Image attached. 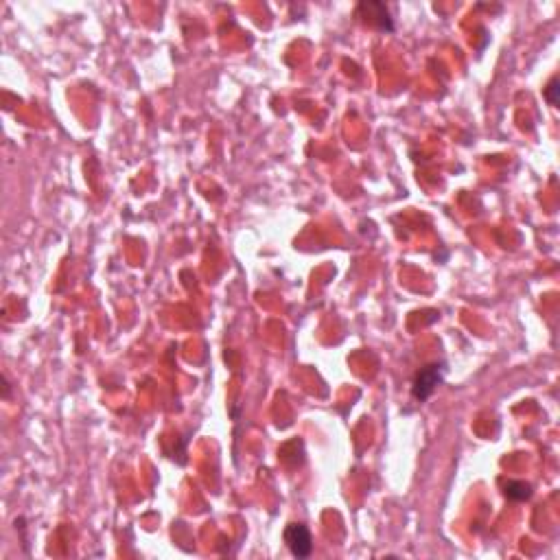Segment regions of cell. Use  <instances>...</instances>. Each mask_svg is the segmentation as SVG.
<instances>
[{
	"label": "cell",
	"mask_w": 560,
	"mask_h": 560,
	"mask_svg": "<svg viewBox=\"0 0 560 560\" xmlns=\"http://www.w3.org/2000/svg\"><path fill=\"white\" fill-rule=\"evenodd\" d=\"M443 372H445L443 364H431L416 372L414 381H412V396L416 401H427L435 392V388L443 383Z\"/></svg>",
	"instance_id": "obj_1"
},
{
	"label": "cell",
	"mask_w": 560,
	"mask_h": 560,
	"mask_svg": "<svg viewBox=\"0 0 560 560\" xmlns=\"http://www.w3.org/2000/svg\"><path fill=\"white\" fill-rule=\"evenodd\" d=\"M285 543L289 547V552L295 558H309L313 552V538L307 526L303 523H289L285 530Z\"/></svg>",
	"instance_id": "obj_2"
},
{
	"label": "cell",
	"mask_w": 560,
	"mask_h": 560,
	"mask_svg": "<svg viewBox=\"0 0 560 560\" xmlns=\"http://www.w3.org/2000/svg\"><path fill=\"white\" fill-rule=\"evenodd\" d=\"M359 11H364L366 18H370V23H374L378 29H383V31H394L390 11H388V7H386L383 3H362V5H359Z\"/></svg>",
	"instance_id": "obj_3"
},
{
	"label": "cell",
	"mask_w": 560,
	"mask_h": 560,
	"mask_svg": "<svg viewBox=\"0 0 560 560\" xmlns=\"http://www.w3.org/2000/svg\"><path fill=\"white\" fill-rule=\"evenodd\" d=\"M504 495L512 499V502H526V499L532 497V486L526 482H506Z\"/></svg>",
	"instance_id": "obj_4"
},
{
	"label": "cell",
	"mask_w": 560,
	"mask_h": 560,
	"mask_svg": "<svg viewBox=\"0 0 560 560\" xmlns=\"http://www.w3.org/2000/svg\"><path fill=\"white\" fill-rule=\"evenodd\" d=\"M558 90H560V88H558V79L554 77L552 82L547 84V88H545V98H547V101H549L552 106H558V96H556Z\"/></svg>",
	"instance_id": "obj_5"
}]
</instances>
